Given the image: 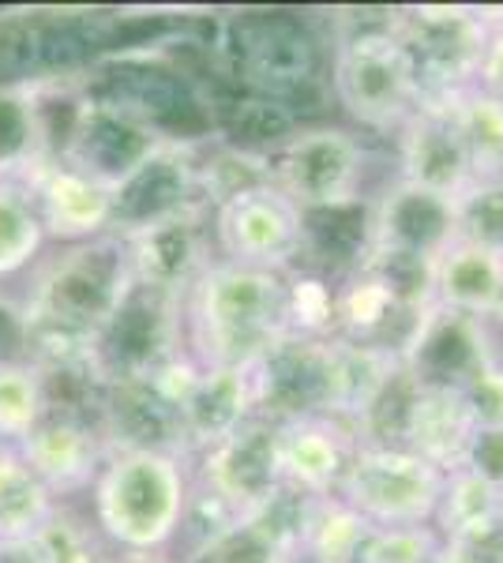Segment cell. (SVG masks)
<instances>
[{
	"label": "cell",
	"mask_w": 503,
	"mask_h": 563,
	"mask_svg": "<svg viewBox=\"0 0 503 563\" xmlns=\"http://www.w3.org/2000/svg\"><path fill=\"white\" fill-rule=\"evenodd\" d=\"M26 357L34 365L95 353V339L132 282L121 238L53 244L23 275Z\"/></svg>",
	"instance_id": "cell-1"
},
{
	"label": "cell",
	"mask_w": 503,
	"mask_h": 563,
	"mask_svg": "<svg viewBox=\"0 0 503 563\" xmlns=\"http://www.w3.org/2000/svg\"><path fill=\"white\" fill-rule=\"evenodd\" d=\"M87 499V515L117 556H173L192 504V459L113 451Z\"/></svg>",
	"instance_id": "cell-2"
},
{
	"label": "cell",
	"mask_w": 503,
	"mask_h": 563,
	"mask_svg": "<svg viewBox=\"0 0 503 563\" xmlns=\"http://www.w3.org/2000/svg\"><path fill=\"white\" fill-rule=\"evenodd\" d=\"M215 71L226 84L271 98L300 117V102L331 95V45L313 23L289 12H237L226 15L210 45Z\"/></svg>",
	"instance_id": "cell-3"
},
{
	"label": "cell",
	"mask_w": 503,
	"mask_h": 563,
	"mask_svg": "<svg viewBox=\"0 0 503 563\" xmlns=\"http://www.w3.org/2000/svg\"><path fill=\"white\" fill-rule=\"evenodd\" d=\"M331 98L361 129L391 135L420 106L417 71L398 38V8H350L331 20Z\"/></svg>",
	"instance_id": "cell-4"
},
{
	"label": "cell",
	"mask_w": 503,
	"mask_h": 563,
	"mask_svg": "<svg viewBox=\"0 0 503 563\" xmlns=\"http://www.w3.org/2000/svg\"><path fill=\"white\" fill-rule=\"evenodd\" d=\"M286 334L278 271L215 260L185 297V342L199 365L252 368Z\"/></svg>",
	"instance_id": "cell-5"
},
{
	"label": "cell",
	"mask_w": 503,
	"mask_h": 563,
	"mask_svg": "<svg viewBox=\"0 0 503 563\" xmlns=\"http://www.w3.org/2000/svg\"><path fill=\"white\" fill-rule=\"evenodd\" d=\"M447 474L402 443H357L335 496L372 526H428Z\"/></svg>",
	"instance_id": "cell-6"
},
{
	"label": "cell",
	"mask_w": 503,
	"mask_h": 563,
	"mask_svg": "<svg viewBox=\"0 0 503 563\" xmlns=\"http://www.w3.org/2000/svg\"><path fill=\"white\" fill-rule=\"evenodd\" d=\"M398 38L414 60L420 102H447L478 87L489 15L478 4L398 8Z\"/></svg>",
	"instance_id": "cell-7"
},
{
	"label": "cell",
	"mask_w": 503,
	"mask_h": 563,
	"mask_svg": "<svg viewBox=\"0 0 503 563\" xmlns=\"http://www.w3.org/2000/svg\"><path fill=\"white\" fill-rule=\"evenodd\" d=\"M263 169L271 188H278L300 211H313L364 196L369 151L353 132L335 124H300L278 147L263 154Z\"/></svg>",
	"instance_id": "cell-8"
},
{
	"label": "cell",
	"mask_w": 503,
	"mask_h": 563,
	"mask_svg": "<svg viewBox=\"0 0 503 563\" xmlns=\"http://www.w3.org/2000/svg\"><path fill=\"white\" fill-rule=\"evenodd\" d=\"M188 350L185 297L162 294L143 282H128L113 316L95 339V365L109 384L147 379Z\"/></svg>",
	"instance_id": "cell-9"
},
{
	"label": "cell",
	"mask_w": 503,
	"mask_h": 563,
	"mask_svg": "<svg viewBox=\"0 0 503 563\" xmlns=\"http://www.w3.org/2000/svg\"><path fill=\"white\" fill-rule=\"evenodd\" d=\"M166 143L170 140L154 124L128 113L124 106L76 90V102H72L57 135V158L117 188Z\"/></svg>",
	"instance_id": "cell-10"
},
{
	"label": "cell",
	"mask_w": 503,
	"mask_h": 563,
	"mask_svg": "<svg viewBox=\"0 0 503 563\" xmlns=\"http://www.w3.org/2000/svg\"><path fill=\"white\" fill-rule=\"evenodd\" d=\"M252 413L271 424L335 413V339L282 334L249 368Z\"/></svg>",
	"instance_id": "cell-11"
},
{
	"label": "cell",
	"mask_w": 503,
	"mask_h": 563,
	"mask_svg": "<svg viewBox=\"0 0 503 563\" xmlns=\"http://www.w3.org/2000/svg\"><path fill=\"white\" fill-rule=\"evenodd\" d=\"M192 485L218 499L237 519L255 511L286 485V477H282V429L263 417L244 421L222 443L192 459Z\"/></svg>",
	"instance_id": "cell-12"
},
{
	"label": "cell",
	"mask_w": 503,
	"mask_h": 563,
	"mask_svg": "<svg viewBox=\"0 0 503 563\" xmlns=\"http://www.w3.org/2000/svg\"><path fill=\"white\" fill-rule=\"evenodd\" d=\"M218 260L286 275L300 263V207L278 188L260 185L237 192L210 214Z\"/></svg>",
	"instance_id": "cell-13"
},
{
	"label": "cell",
	"mask_w": 503,
	"mask_h": 563,
	"mask_svg": "<svg viewBox=\"0 0 503 563\" xmlns=\"http://www.w3.org/2000/svg\"><path fill=\"white\" fill-rule=\"evenodd\" d=\"M503 361V339L489 320L433 305L420 316L414 339L402 353V368L425 390H462L489 365Z\"/></svg>",
	"instance_id": "cell-14"
},
{
	"label": "cell",
	"mask_w": 503,
	"mask_h": 563,
	"mask_svg": "<svg viewBox=\"0 0 503 563\" xmlns=\"http://www.w3.org/2000/svg\"><path fill=\"white\" fill-rule=\"evenodd\" d=\"M199 147L204 143H166L113 188V238H132L192 207L210 211L199 185Z\"/></svg>",
	"instance_id": "cell-15"
},
{
	"label": "cell",
	"mask_w": 503,
	"mask_h": 563,
	"mask_svg": "<svg viewBox=\"0 0 503 563\" xmlns=\"http://www.w3.org/2000/svg\"><path fill=\"white\" fill-rule=\"evenodd\" d=\"M210 214L215 211H207V207H192L185 214H173L166 222H154L147 230L132 233V238H121L132 278L162 289V294L188 297L199 275L218 260Z\"/></svg>",
	"instance_id": "cell-16"
},
{
	"label": "cell",
	"mask_w": 503,
	"mask_h": 563,
	"mask_svg": "<svg viewBox=\"0 0 503 563\" xmlns=\"http://www.w3.org/2000/svg\"><path fill=\"white\" fill-rule=\"evenodd\" d=\"M308 507L313 496L282 485L267 504L233 519L199 549L185 552L181 563H297Z\"/></svg>",
	"instance_id": "cell-17"
},
{
	"label": "cell",
	"mask_w": 503,
	"mask_h": 563,
	"mask_svg": "<svg viewBox=\"0 0 503 563\" xmlns=\"http://www.w3.org/2000/svg\"><path fill=\"white\" fill-rule=\"evenodd\" d=\"M398 143V180L444 199H459L478 180L470 151L455 124L451 98L447 102H420L406 124L395 132Z\"/></svg>",
	"instance_id": "cell-18"
},
{
	"label": "cell",
	"mask_w": 503,
	"mask_h": 563,
	"mask_svg": "<svg viewBox=\"0 0 503 563\" xmlns=\"http://www.w3.org/2000/svg\"><path fill=\"white\" fill-rule=\"evenodd\" d=\"M50 244H84L113 233V185L50 158L23 180Z\"/></svg>",
	"instance_id": "cell-19"
},
{
	"label": "cell",
	"mask_w": 503,
	"mask_h": 563,
	"mask_svg": "<svg viewBox=\"0 0 503 563\" xmlns=\"http://www.w3.org/2000/svg\"><path fill=\"white\" fill-rule=\"evenodd\" d=\"M23 455L26 466L42 477V485L50 488L61 504H72L76 496H87L95 477L102 474L109 459L106 435L90 424L68 421V417L45 413L26 440L15 448Z\"/></svg>",
	"instance_id": "cell-20"
},
{
	"label": "cell",
	"mask_w": 503,
	"mask_h": 563,
	"mask_svg": "<svg viewBox=\"0 0 503 563\" xmlns=\"http://www.w3.org/2000/svg\"><path fill=\"white\" fill-rule=\"evenodd\" d=\"M455 241H459L455 199L425 192L398 177L380 196H372V244L380 249L409 252L436 263Z\"/></svg>",
	"instance_id": "cell-21"
},
{
	"label": "cell",
	"mask_w": 503,
	"mask_h": 563,
	"mask_svg": "<svg viewBox=\"0 0 503 563\" xmlns=\"http://www.w3.org/2000/svg\"><path fill=\"white\" fill-rule=\"evenodd\" d=\"M102 435L113 451H158V455H188L181 406L154 379H121L109 384Z\"/></svg>",
	"instance_id": "cell-22"
},
{
	"label": "cell",
	"mask_w": 503,
	"mask_h": 563,
	"mask_svg": "<svg viewBox=\"0 0 503 563\" xmlns=\"http://www.w3.org/2000/svg\"><path fill=\"white\" fill-rule=\"evenodd\" d=\"M425 312L402 305L380 278L369 275V271H353V275H346L338 282V334L335 339L350 342V346L395 353L402 361V353H406Z\"/></svg>",
	"instance_id": "cell-23"
},
{
	"label": "cell",
	"mask_w": 503,
	"mask_h": 563,
	"mask_svg": "<svg viewBox=\"0 0 503 563\" xmlns=\"http://www.w3.org/2000/svg\"><path fill=\"white\" fill-rule=\"evenodd\" d=\"M282 429V477L305 496H335L357 451V432L338 417H305Z\"/></svg>",
	"instance_id": "cell-24"
},
{
	"label": "cell",
	"mask_w": 503,
	"mask_h": 563,
	"mask_svg": "<svg viewBox=\"0 0 503 563\" xmlns=\"http://www.w3.org/2000/svg\"><path fill=\"white\" fill-rule=\"evenodd\" d=\"M372 249V196L300 211V263L342 282L364 263Z\"/></svg>",
	"instance_id": "cell-25"
},
{
	"label": "cell",
	"mask_w": 503,
	"mask_h": 563,
	"mask_svg": "<svg viewBox=\"0 0 503 563\" xmlns=\"http://www.w3.org/2000/svg\"><path fill=\"white\" fill-rule=\"evenodd\" d=\"M252 384L249 368L204 365L196 384L181 402V429H185L188 455H204L207 448L222 443L226 435L252 421Z\"/></svg>",
	"instance_id": "cell-26"
},
{
	"label": "cell",
	"mask_w": 503,
	"mask_h": 563,
	"mask_svg": "<svg viewBox=\"0 0 503 563\" xmlns=\"http://www.w3.org/2000/svg\"><path fill=\"white\" fill-rule=\"evenodd\" d=\"M50 158V84H0V180L23 185Z\"/></svg>",
	"instance_id": "cell-27"
},
{
	"label": "cell",
	"mask_w": 503,
	"mask_h": 563,
	"mask_svg": "<svg viewBox=\"0 0 503 563\" xmlns=\"http://www.w3.org/2000/svg\"><path fill=\"white\" fill-rule=\"evenodd\" d=\"M473 429H478V421H473L459 390L417 387L406 410V424H402V448L417 451L420 459L451 474V470H462Z\"/></svg>",
	"instance_id": "cell-28"
},
{
	"label": "cell",
	"mask_w": 503,
	"mask_h": 563,
	"mask_svg": "<svg viewBox=\"0 0 503 563\" xmlns=\"http://www.w3.org/2000/svg\"><path fill=\"white\" fill-rule=\"evenodd\" d=\"M503 289V252L455 241L436 260V305L451 312L489 320Z\"/></svg>",
	"instance_id": "cell-29"
},
{
	"label": "cell",
	"mask_w": 503,
	"mask_h": 563,
	"mask_svg": "<svg viewBox=\"0 0 503 563\" xmlns=\"http://www.w3.org/2000/svg\"><path fill=\"white\" fill-rule=\"evenodd\" d=\"M372 530H376V526L369 519H361L342 496H313L305 538H300V560L305 563H361Z\"/></svg>",
	"instance_id": "cell-30"
},
{
	"label": "cell",
	"mask_w": 503,
	"mask_h": 563,
	"mask_svg": "<svg viewBox=\"0 0 503 563\" xmlns=\"http://www.w3.org/2000/svg\"><path fill=\"white\" fill-rule=\"evenodd\" d=\"M57 504L20 451L0 448V538H34Z\"/></svg>",
	"instance_id": "cell-31"
},
{
	"label": "cell",
	"mask_w": 503,
	"mask_h": 563,
	"mask_svg": "<svg viewBox=\"0 0 503 563\" xmlns=\"http://www.w3.org/2000/svg\"><path fill=\"white\" fill-rule=\"evenodd\" d=\"M50 238L31 199V188L20 180H0V282L23 278L34 267Z\"/></svg>",
	"instance_id": "cell-32"
},
{
	"label": "cell",
	"mask_w": 503,
	"mask_h": 563,
	"mask_svg": "<svg viewBox=\"0 0 503 563\" xmlns=\"http://www.w3.org/2000/svg\"><path fill=\"white\" fill-rule=\"evenodd\" d=\"M496 511H500V488H492L489 481H481L470 470H451L444 481L433 526L444 541H470L496 526Z\"/></svg>",
	"instance_id": "cell-33"
},
{
	"label": "cell",
	"mask_w": 503,
	"mask_h": 563,
	"mask_svg": "<svg viewBox=\"0 0 503 563\" xmlns=\"http://www.w3.org/2000/svg\"><path fill=\"white\" fill-rule=\"evenodd\" d=\"M282 312L286 334L297 339H335L338 334V282L313 267H289L282 275Z\"/></svg>",
	"instance_id": "cell-34"
},
{
	"label": "cell",
	"mask_w": 503,
	"mask_h": 563,
	"mask_svg": "<svg viewBox=\"0 0 503 563\" xmlns=\"http://www.w3.org/2000/svg\"><path fill=\"white\" fill-rule=\"evenodd\" d=\"M451 113L470 151L473 174L503 177V98L470 87L451 98Z\"/></svg>",
	"instance_id": "cell-35"
},
{
	"label": "cell",
	"mask_w": 503,
	"mask_h": 563,
	"mask_svg": "<svg viewBox=\"0 0 503 563\" xmlns=\"http://www.w3.org/2000/svg\"><path fill=\"white\" fill-rule=\"evenodd\" d=\"M45 417L42 372L34 361H0V448H20Z\"/></svg>",
	"instance_id": "cell-36"
},
{
	"label": "cell",
	"mask_w": 503,
	"mask_h": 563,
	"mask_svg": "<svg viewBox=\"0 0 503 563\" xmlns=\"http://www.w3.org/2000/svg\"><path fill=\"white\" fill-rule=\"evenodd\" d=\"M42 552L50 563H113L117 552L109 549L106 538L98 533L95 519L79 511L76 504H57V511L45 519L39 533Z\"/></svg>",
	"instance_id": "cell-37"
},
{
	"label": "cell",
	"mask_w": 503,
	"mask_h": 563,
	"mask_svg": "<svg viewBox=\"0 0 503 563\" xmlns=\"http://www.w3.org/2000/svg\"><path fill=\"white\" fill-rule=\"evenodd\" d=\"M459 241L503 252V177H478L455 199Z\"/></svg>",
	"instance_id": "cell-38"
},
{
	"label": "cell",
	"mask_w": 503,
	"mask_h": 563,
	"mask_svg": "<svg viewBox=\"0 0 503 563\" xmlns=\"http://www.w3.org/2000/svg\"><path fill=\"white\" fill-rule=\"evenodd\" d=\"M444 538L436 526H376L361 563H436Z\"/></svg>",
	"instance_id": "cell-39"
},
{
	"label": "cell",
	"mask_w": 503,
	"mask_h": 563,
	"mask_svg": "<svg viewBox=\"0 0 503 563\" xmlns=\"http://www.w3.org/2000/svg\"><path fill=\"white\" fill-rule=\"evenodd\" d=\"M462 470H470V474H478L503 493V424H478L473 429Z\"/></svg>",
	"instance_id": "cell-40"
},
{
	"label": "cell",
	"mask_w": 503,
	"mask_h": 563,
	"mask_svg": "<svg viewBox=\"0 0 503 563\" xmlns=\"http://www.w3.org/2000/svg\"><path fill=\"white\" fill-rule=\"evenodd\" d=\"M462 398L478 424H503V361L484 368L481 376L462 390Z\"/></svg>",
	"instance_id": "cell-41"
},
{
	"label": "cell",
	"mask_w": 503,
	"mask_h": 563,
	"mask_svg": "<svg viewBox=\"0 0 503 563\" xmlns=\"http://www.w3.org/2000/svg\"><path fill=\"white\" fill-rule=\"evenodd\" d=\"M489 15V38L478 65V90L503 98V8H484Z\"/></svg>",
	"instance_id": "cell-42"
},
{
	"label": "cell",
	"mask_w": 503,
	"mask_h": 563,
	"mask_svg": "<svg viewBox=\"0 0 503 563\" xmlns=\"http://www.w3.org/2000/svg\"><path fill=\"white\" fill-rule=\"evenodd\" d=\"M436 563H503V530L492 526L489 533L470 541H444Z\"/></svg>",
	"instance_id": "cell-43"
},
{
	"label": "cell",
	"mask_w": 503,
	"mask_h": 563,
	"mask_svg": "<svg viewBox=\"0 0 503 563\" xmlns=\"http://www.w3.org/2000/svg\"><path fill=\"white\" fill-rule=\"evenodd\" d=\"M0 563H50L39 538H0Z\"/></svg>",
	"instance_id": "cell-44"
},
{
	"label": "cell",
	"mask_w": 503,
	"mask_h": 563,
	"mask_svg": "<svg viewBox=\"0 0 503 563\" xmlns=\"http://www.w3.org/2000/svg\"><path fill=\"white\" fill-rule=\"evenodd\" d=\"M113 563H181L177 556H117Z\"/></svg>",
	"instance_id": "cell-45"
},
{
	"label": "cell",
	"mask_w": 503,
	"mask_h": 563,
	"mask_svg": "<svg viewBox=\"0 0 503 563\" xmlns=\"http://www.w3.org/2000/svg\"><path fill=\"white\" fill-rule=\"evenodd\" d=\"M489 323H492V331H496L500 339H503V289H500V297H496V308H492Z\"/></svg>",
	"instance_id": "cell-46"
},
{
	"label": "cell",
	"mask_w": 503,
	"mask_h": 563,
	"mask_svg": "<svg viewBox=\"0 0 503 563\" xmlns=\"http://www.w3.org/2000/svg\"><path fill=\"white\" fill-rule=\"evenodd\" d=\"M496 526L503 530V493H500V511H496Z\"/></svg>",
	"instance_id": "cell-47"
}]
</instances>
